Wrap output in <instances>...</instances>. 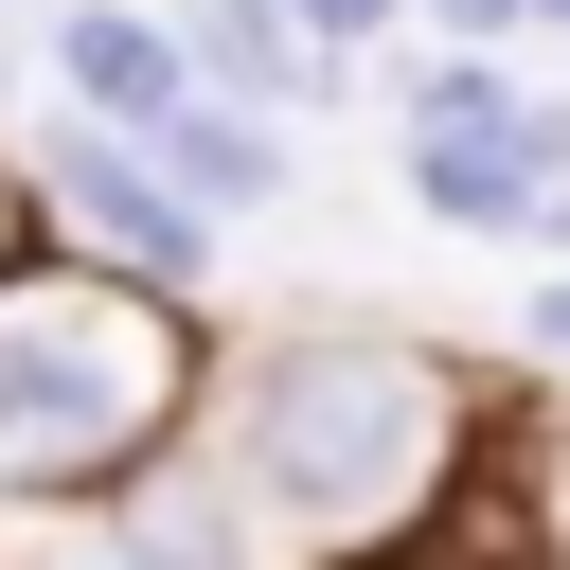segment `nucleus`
Segmentation results:
<instances>
[{"label":"nucleus","instance_id":"f257e3e1","mask_svg":"<svg viewBox=\"0 0 570 570\" xmlns=\"http://www.w3.org/2000/svg\"><path fill=\"white\" fill-rule=\"evenodd\" d=\"M463 445H481L463 356H428V338H392V321L232 338L214 392H196V463H214L267 534H303V552H392V534H428V499L463 481Z\"/></svg>","mask_w":570,"mask_h":570},{"label":"nucleus","instance_id":"f03ea898","mask_svg":"<svg viewBox=\"0 0 570 570\" xmlns=\"http://www.w3.org/2000/svg\"><path fill=\"white\" fill-rule=\"evenodd\" d=\"M196 392H214V338L178 285H125V267H18L0 285V517H89L125 499L142 463L196 445Z\"/></svg>","mask_w":570,"mask_h":570},{"label":"nucleus","instance_id":"7ed1b4c3","mask_svg":"<svg viewBox=\"0 0 570 570\" xmlns=\"http://www.w3.org/2000/svg\"><path fill=\"white\" fill-rule=\"evenodd\" d=\"M36 214H53L89 267H125V285H196V267H214V232H196V214L160 196V160H142V142H107V125H71V142H53Z\"/></svg>","mask_w":570,"mask_h":570},{"label":"nucleus","instance_id":"20e7f679","mask_svg":"<svg viewBox=\"0 0 570 570\" xmlns=\"http://www.w3.org/2000/svg\"><path fill=\"white\" fill-rule=\"evenodd\" d=\"M53 570H267V517H249V499L178 445V463H142L125 499H89Z\"/></svg>","mask_w":570,"mask_h":570},{"label":"nucleus","instance_id":"39448f33","mask_svg":"<svg viewBox=\"0 0 570 570\" xmlns=\"http://www.w3.org/2000/svg\"><path fill=\"white\" fill-rule=\"evenodd\" d=\"M142 160H160V196H178L196 232L285 196V125H267V107H232V89H178V107L142 125Z\"/></svg>","mask_w":570,"mask_h":570},{"label":"nucleus","instance_id":"423d86ee","mask_svg":"<svg viewBox=\"0 0 570 570\" xmlns=\"http://www.w3.org/2000/svg\"><path fill=\"white\" fill-rule=\"evenodd\" d=\"M410 196L445 232H534L552 178H534V107H481V125H410Z\"/></svg>","mask_w":570,"mask_h":570},{"label":"nucleus","instance_id":"0eeeda50","mask_svg":"<svg viewBox=\"0 0 570 570\" xmlns=\"http://www.w3.org/2000/svg\"><path fill=\"white\" fill-rule=\"evenodd\" d=\"M53 71H71V107H89L107 142H142V125L196 89V71H178V36H142V18H107V0H71V18H53Z\"/></svg>","mask_w":570,"mask_h":570},{"label":"nucleus","instance_id":"6e6552de","mask_svg":"<svg viewBox=\"0 0 570 570\" xmlns=\"http://www.w3.org/2000/svg\"><path fill=\"white\" fill-rule=\"evenodd\" d=\"M178 71H214L232 107H303V89H321V53L285 36V0H196V53H178Z\"/></svg>","mask_w":570,"mask_h":570},{"label":"nucleus","instance_id":"1a4fd4ad","mask_svg":"<svg viewBox=\"0 0 570 570\" xmlns=\"http://www.w3.org/2000/svg\"><path fill=\"white\" fill-rule=\"evenodd\" d=\"M392 18H410V0H285V36H303V53H356V36H392Z\"/></svg>","mask_w":570,"mask_h":570},{"label":"nucleus","instance_id":"9d476101","mask_svg":"<svg viewBox=\"0 0 570 570\" xmlns=\"http://www.w3.org/2000/svg\"><path fill=\"white\" fill-rule=\"evenodd\" d=\"M534 570H570V445L534 463Z\"/></svg>","mask_w":570,"mask_h":570},{"label":"nucleus","instance_id":"9b49d317","mask_svg":"<svg viewBox=\"0 0 570 570\" xmlns=\"http://www.w3.org/2000/svg\"><path fill=\"white\" fill-rule=\"evenodd\" d=\"M36 232H53V214H36V178H18V160H0V285H18V267H36Z\"/></svg>","mask_w":570,"mask_h":570},{"label":"nucleus","instance_id":"f8f14e48","mask_svg":"<svg viewBox=\"0 0 570 570\" xmlns=\"http://www.w3.org/2000/svg\"><path fill=\"white\" fill-rule=\"evenodd\" d=\"M517 338H534V356H552V374H570V267H552V285H534V303H517Z\"/></svg>","mask_w":570,"mask_h":570},{"label":"nucleus","instance_id":"ddd939ff","mask_svg":"<svg viewBox=\"0 0 570 570\" xmlns=\"http://www.w3.org/2000/svg\"><path fill=\"white\" fill-rule=\"evenodd\" d=\"M428 18H445V36H517L534 0H428Z\"/></svg>","mask_w":570,"mask_h":570},{"label":"nucleus","instance_id":"4468645a","mask_svg":"<svg viewBox=\"0 0 570 570\" xmlns=\"http://www.w3.org/2000/svg\"><path fill=\"white\" fill-rule=\"evenodd\" d=\"M534 18H570V0H534Z\"/></svg>","mask_w":570,"mask_h":570}]
</instances>
